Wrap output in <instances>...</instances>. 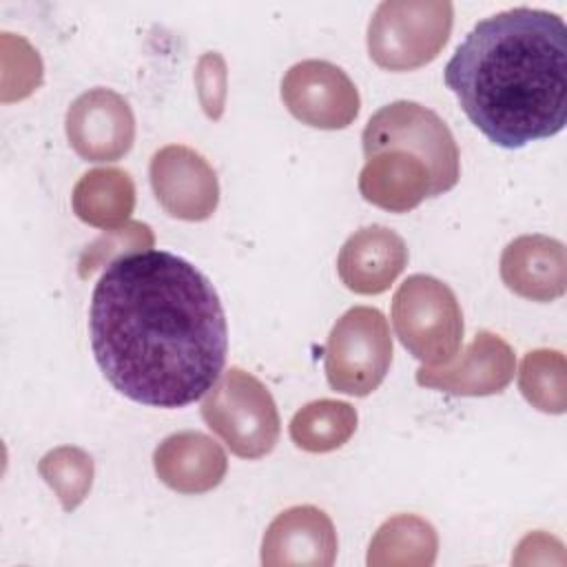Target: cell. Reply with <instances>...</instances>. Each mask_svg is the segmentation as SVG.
<instances>
[{
    "instance_id": "1",
    "label": "cell",
    "mask_w": 567,
    "mask_h": 567,
    "mask_svg": "<svg viewBox=\"0 0 567 567\" xmlns=\"http://www.w3.org/2000/svg\"><path fill=\"white\" fill-rule=\"evenodd\" d=\"M89 332L109 383L135 403L184 408L221 377L228 328L210 279L168 250L106 266L93 288Z\"/></svg>"
},
{
    "instance_id": "2",
    "label": "cell",
    "mask_w": 567,
    "mask_h": 567,
    "mask_svg": "<svg viewBox=\"0 0 567 567\" xmlns=\"http://www.w3.org/2000/svg\"><path fill=\"white\" fill-rule=\"evenodd\" d=\"M443 80L492 144L551 137L567 124V27L532 7L487 16L456 47Z\"/></svg>"
},
{
    "instance_id": "3",
    "label": "cell",
    "mask_w": 567,
    "mask_h": 567,
    "mask_svg": "<svg viewBox=\"0 0 567 567\" xmlns=\"http://www.w3.org/2000/svg\"><path fill=\"white\" fill-rule=\"evenodd\" d=\"M452 24L447 0H385L370 18L368 53L385 71H414L443 51Z\"/></svg>"
},
{
    "instance_id": "4",
    "label": "cell",
    "mask_w": 567,
    "mask_h": 567,
    "mask_svg": "<svg viewBox=\"0 0 567 567\" xmlns=\"http://www.w3.org/2000/svg\"><path fill=\"white\" fill-rule=\"evenodd\" d=\"M199 412L235 456L261 458L279 441L281 423L270 390L241 368L221 372Z\"/></svg>"
},
{
    "instance_id": "5",
    "label": "cell",
    "mask_w": 567,
    "mask_h": 567,
    "mask_svg": "<svg viewBox=\"0 0 567 567\" xmlns=\"http://www.w3.org/2000/svg\"><path fill=\"white\" fill-rule=\"evenodd\" d=\"M392 323L403 348L432 368L450 363L463 341V312L456 295L430 275H412L396 288Z\"/></svg>"
},
{
    "instance_id": "6",
    "label": "cell",
    "mask_w": 567,
    "mask_h": 567,
    "mask_svg": "<svg viewBox=\"0 0 567 567\" xmlns=\"http://www.w3.org/2000/svg\"><path fill=\"white\" fill-rule=\"evenodd\" d=\"M390 363L392 337L381 310L354 306L337 319L323 352L326 379L334 392L368 396L383 383Z\"/></svg>"
},
{
    "instance_id": "7",
    "label": "cell",
    "mask_w": 567,
    "mask_h": 567,
    "mask_svg": "<svg viewBox=\"0 0 567 567\" xmlns=\"http://www.w3.org/2000/svg\"><path fill=\"white\" fill-rule=\"evenodd\" d=\"M361 142L363 155L388 146H401L419 155L430 166L436 195L452 190L458 182L461 168L454 135L434 111L419 102L399 100L381 106L368 120Z\"/></svg>"
},
{
    "instance_id": "8",
    "label": "cell",
    "mask_w": 567,
    "mask_h": 567,
    "mask_svg": "<svg viewBox=\"0 0 567 567\" xmlns=\"http://www.w3.org/2000/svg\"><path fill=\"white\" fill-rule=\"evenodd\" d=\"M284 106L312 128L337 131L354 122L361 97L348 73L326 60H301L281 78Z\"/></svg>"
},
{
    "instance_id": "9",
    "label": "cell",
    "mask_w": 567,
    "mask_h": 567,
    "mask_svg": "<svg viewBox=\"0 0 567 567\" xmlns=\"http://www.w3.org/2000/svg\"><path fill=\"white\" fill-rule=\"evenodd\" d=\"M148 177L159 206L175 219L204 221L217 210V173L190 146L168 144L159 148L151 159Z\"/></svg>"
},
{
    "instance_id": "10",
    "label": "cell",
    "mask_w": 567,
    "mask_h": 567,
    "mask_svg": "<svg viewBox=\"0 0 567 567\" xmlns=\"http://www.w3.org/2000/svg\"><path fill=\"white\" fill-rule=\"evenodd\" d=\"M71 148L84 162H117L135 140V117L128 102L111 89L78 95L64 117Z\"/></svg>"
},
{
    "instance_id": "11",
    "label": "cell",
    "mask_w": 567,
    "mask_h": 567,
    "mask_svg": "<svg viewBox=\"0 0 567 567\" xmlns=\"http://www.w3.org/2000/svg\"><path fill=\"white\" fill-rule=\"evenodd\" d=\"M512 346L489 330H481L454 363L421 365L416 383L458 396H489L503 392L514 379Z\"/></svg>"
},
{
    "instance_id": "12",
    "label": "cell",
    "mask_w": 567,
    "mask_h": 567,
    "mask_svg": "<svg viewBox=\"0 0 567 567\" xmlns=\"http://www.w3.org/2000/svg\"><path fill=\"white\" fill-rule=\"evenodd\" d=\"M337 558V532L330 516L315 505L284 509L268 525L261 540L266 567H330Z\"/></svg>"
},
{
    "instance_id": "13",
    "label": "cell",
    "mask_w": 567,
    "mask_h": 567,
    "mask_svg": "<svg viewBox=\"0 0 567 567\" xmlns=\"http://www.w3.org/2000/svg\"><path fill=\"white\" fill-rule=\"evenodd\" d=\"M359 193L365 202L390 213H408L423 199L436 197L430 166L401 146L365 153Z\"/></svg>"
},
{
    "instance_id": "14",
    "label": "cell",
    "mask_w": 567,
    "mask_h": 567,
    "mask_svg": "<svg viewBox=\"0 0 567 567\" xmlns=\"http://www.w3.org/2000/svg\"><path fill=\"white\" fill-rule=\"evenodd\" d=\"M408 266V246L392 228L372 224L352 233L339 250L337 272L357 295H381Z\"/></svg>"
},
{
    "instance_id": "15",
    "label": "cell",
    "mask_w": 567,
    "mask_h": 567,
    "mask_svg": "<svg viewBox=\"0 0 567 567\" xmlns=\"http://www.w3.org/2000/svg\"><path fill=\"white\" fill-rule=\"evenodd\" d=\"M501 279L518 297L554 301L567 288V255L563 241L547 235H520L501 255Z\"/></svg>"
},
{
    "instance_id": "16",
    "label": "cell",
    "mask_w": 567,
    "mask_h": 567,
    "mask_svg": "<svg viewBox=\"0 0 567 567\" xmlns=\"http://www.w3.org/2000/svg\"><path fill=\"white\" fill-rule=\"evenodd\" d=\"M157 478L179 494H206L215 489L228 470L226 452L217 441L197 430L166 436L153 452Z\"/></svg>"
},
{
    "instance_id": "17",
    "label": "cell",
    "mask_w": 567,
    "mask_h": 567,
    "mask_svg": "<svg viewBox=\"0 0 567 567\" xmlns=\"http://www.w3.org/2000/svg\"><path fill=\"white\" fill-rule=\"evenodd\" d=\"M78 219L95 228H120L135 208V186L122 168H93L84 173L71 193Z\"/></svg>"
},
{
    "instance_id": "18",
    "label": "cell",
    "mask_w": 567,
    "mask_h": 567,
    "mask_svg": "<svg viewBox=\"0 0 567 567\" xmlns=\"http://www.w3.org/2000/svg\"><path fill=\"white\" fill-rule=\"evenodd\" d=\"M439 538L434 527L416 514H396L388 518L370 540L368 565H419L434 563Z\"/></svg>"
},
{
    "instance_id": "19",
    "label": "cell",
    "mask_w": 567,
    "mask_h": 567,
    "mask_svg": "<svg viewBox=\"0 0 567 567\" xmlns=\"http://www.w3.org/2000/svg\"><path fill=\"white\" fill-rule=\"evenodd\" d=\"M357 410L337 399H319L306 403L290 421L292 443L312 454L339 450L357 430Z\"/></svg>"
},
{
    "instance_id": "20",
    "label": "cell",
    "mask_w": 567,
    "mask_h": 567,
    "mask_svg": "<svg viewBox=\"0 0 567 567\" xmlns=\"http://www.w3.org/2000/svg\"><path fill=\"white\" fill-rule=\"evenodd\" d=\"M567 365L560 350H532L523 357L518 388L540 412L563 414L567 408Z\"/></svg>"
},
{
    "instance_id": "21",
    "label": "cell",
    "mask_w": 567,
    "mask_h": 567,
    "mask_svg": "<svg viewBox=\"0 0 567 567\" xmlns=\"http://www.w3.org/2000/svg\"><path fill=\"white\" fill-rule=\"evenodd\" d=\"M40 476L55 492L64 512H73L89 496L93 485V458L75 445L49 450L38 463Z\"/></svg>"
},
{
    "instance_id": "22",
    "label": "cell",
    "mask_w": 567,
    "mask_h": 567,
    "mask_svg": "<svg viewBox=\"0 0 567 567\" xmlns=\"http://www.w3.org/2000/svg\"><path fill=\"white\" fill-rule=\"evenodd\" d=\"M153 244H155V237H153V230L148 224L126 221L120 228H109L93 244H89L82 250L78 272L82 279H86L89 275L113 264L122 255L148 250V248H153Z\"/></svg>"
},
{
    "instance_id": "23",
    "label": "cell",
    "mask_w": 567,
    "mask_h": 567,
    "mask_svg": "<svg viewBox=\"0 0 567 567\" xmlns=\"http://www.w3.org/2000/svg\"><path fill=\"white\" fill-rule=\"evenodd\" d=\"M199 102L210 120H219L226 100V62L219 53L208 51L199 58L195 71Z\"/></svg>"
}]
</instances>
